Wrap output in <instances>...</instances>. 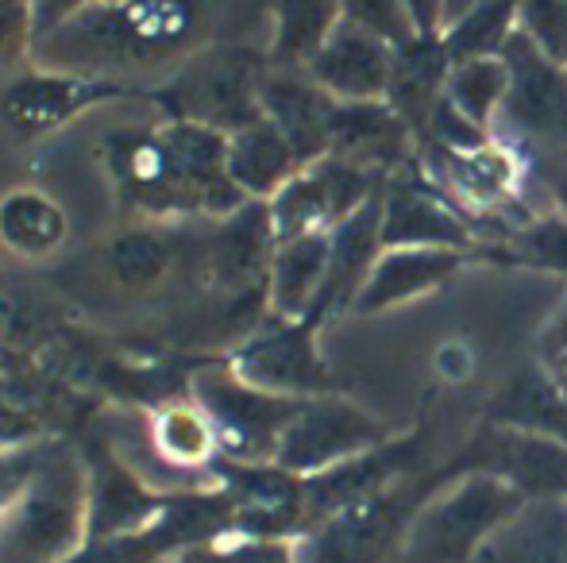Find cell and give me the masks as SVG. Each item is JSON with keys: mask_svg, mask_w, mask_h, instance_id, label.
Instances as JSON below:
<instances>
[{"mask_svg": "<svg viewBox=\"0 0 567 563\" xmlns=\"http://www.w3.org/2000/svg\"><path fill=\"white\" fill-rule=\"evenodd\" d=\"M236 0H101L35 43L31 66L113 77L178 70L213 43H231L228 20Z\"/></svg>", "mask_w": 567, "mask_h": 563, "instance_id": "6da1fadb", "label": "cell"}, {"mask_svg": "<svg viewBox=\"0 0 567 563\" xmlns=\"http://www.w3.org/2000/svg\"><path fill=\"white\" fill-rule=\"evenodd\" d=\"M120 209L140 225L225 220L247 205L228 178V136L189 121L124 124L97 147Z\"/></svg>", "mask_w": 567, "mask_h": 563, "instance_id": "7a4b0ae2", "label": "cell"}, {"mask_svg": "<svg viewBox=\"0 0 567 563\" xmlns=\"http://www.w3.org/2000/svg\"><path fill=\"white\" fill-rule=\"evenodd\" d=\"M90 541V479L82 448L47 444L35 475L0 518V563H66Z\"/></svg>", "mask_w": 567, "mask_h": 563, "instance_id": "3957f363", "label": "cell"}, {"mask_svg": "<svg viewBox=\"0 0 567 563\" xmlns=\"http://www.w3.org/2000/svg\"><path fill=\"white\" fill-rule=\"evenodd\" d=\"M267 74V51L231 39V43H213L197 51L178 70H171L155 90H143V97L163 108L166 121L205 124V128L231 136V132L262 121Z\"/></svg>", "mask_w": 567, "mask_h": 563, "instance_id": "277c9868", "label": "cell"}, {"mask_svg": "<svg viewBox=\"0 0 567 563\" xmlns=\"http://www.w3.org/2000/svg\"><path fill=\"white\" fill-rule=\"evenodd\" d=\"M525 505L529 502L494 475L452 471V479L413 518L394 563H475L483 544Z\"/></svg>", "mask_w": 567, "mask_h": 563, "instance_id": "5b68a950", "label": "cell"}, {"mask_svg": "<svg viewBox=\"0 0 567 563\" xmlns=\"http://www.w3.org/2000/svg\"><path fill=\"white\" fill-rule=\"evenodd\" d=\"M449 479H452L449 463L429 467L421 475L390 482L379 494L351 502L348 510L329 518L306 541L309 549L306 563H394L413 518L421 513V505Z\"/></svg>", "mask_w": 567, "mask_h": 563, "instance_id": "8992f818", "label": "cell"}, {"mask_svg": "<svg viewBox=\"0 0 567 563\" xmlns=\"http://www.w3.org/2000/svg\"><path fill=\"white\" fill-rule=\"evenodd\" d=\"M225 363L244 383L278 398L309 402L340 394L337 375L321 352V324L313 316H301V321L267 316L228 347Z\"/></svg>", "mask_w": 567, "mask_h": 563, "instance_id": "52a82bcc", "label": "cell"}, {"mask_svg": "<svg viewBox=\"0 0 567 563\" xmlns=\"http://www.w3.org/2000/svg\"><path fill=\"white\" fill-rule=\"evenodd\" d=\"M189 394L217 428L220 459H236V463H275L278 440L301 406L293 398H278L244 383L225 363V355L197 363Z\"/></svg>", "mask_w": 567, "mask_h": 563, "instance_id": "ba28073f", "label": "cell"}, {"mask_svg": "<svg viewBox=\"0 0 567 563\" xmlns=\"http://www.w3.org/2000/svg\"><path fill=\"white\" fill-rule=\"evenodd\" d=\"M382 186H386L382 174L363 170V166L348 163V158H337V155H324V158H317V163L301 166V170L267 201L278 243L298 240V236H313V232H332L351 212L363 209Z\"/></svg>", "mask_w": 567, "mask_h": 563, "instance_id": "9c48e42d", "label": "cell"}, {"mask_svg": "<svg viewBox=\"0 0 567 563\" xmlns=\"http://www.w3.org/2000/svg\"><path fill=\"white\" fill-rule=\"evenodd\" d=\"M390 436H398L394 425L367 414L363 406H355L343 394L309 398L301 402L298 414L286 425L275 451V463L301 475V479H309V475L329 471V467L343 463V459H355L363 451L379 448Z\"/></svg>", "mask_w": 567, "mask_h": 563, "instance_id": "30bf717a", "label": "cell"}, {"mask_svg": "<svg viewBox=\"0 0 567 563\" xmlns=\"http://www.w3.org/2000/svg\"><path fill=\"white\" fill-rule=\"evenodd\" d=\"M278 236L270 225L267 201H247L239 212L213 220L205 240V282L228 301V309H247L255 316H270L267 282L275 263Z\"/></svg>", "mask_w": 567, "mask_h": 563, "instance_id": "8fae6325", "label": "cell"}, {"mask_svg": "<svg viewBox=\"0 0 567 563\" xmlns=\"http://www.w3.org/2000/svg\"><path fill=\"white\" fill-rule=\"evenodd\" d=\"M502 59L509 66V93L494 136L509 128L517 139L533 143V150L567 155V66L545 59L522 28L509 35Z\"/></svg>", "mask_w": 567, "mask_h": 563, "instance_id": "7c38bea8", "label": "cell"}, {"mask_svg": "<svg viewBox=\"0 0 567 563\" xmlns=\"http://www.w3.org/2000/svg\"><path fill=\"white\" fill-rule=\"evenodd\" d=\"M132 93V85L113 77L66 74V70L23 66L0 90V121L16 139H47L74 124L82 113Z\"/></svg>", "mask_w": 567, "mask_h": 563, "instance_id": "4fadbf2b", "label": "cell"}, {"mask_svg": "<svg viewBox=\"0 0 567 563\" xmlns=\"http://www.w3.org/2000/svg\"><path fill=\"white\" fill-rule=\"evenodd\" d=\"M449 467L455 475H494L509 482L525 502H564L567 498V444L494 421H478L467 448L452 456Z\"/></svg>", "mask_w": 567, "mask_h": 563, "instance_id": "5bb4252c", "label": "cell"}, {"mask_svg": "<svg viewBox=\"0 0 567 563\" xmlns=\"http://www.w3.org/2000/svg\"><path fill=\"white\" fill-rule=\"evenodd\" d=\"M82 448L85 479H90V541L97 536H120L151 529L171 505L174 490L147 479L143 467H135L127 456H120L101 436H90Z\"/></svg>", "mask_w": 567, "mask_h": 563, "instance_id": "9a60e30c", "label": "cell"}, {"mask_svg": "<svg viewBox=\"0 0 567 563\" xmlns=\"http://www.w3.org/2000/svg\"><path fill=\"white\" fill-rule=\"evenodd\" d=\"M429 471V428L413 425L410 432L390 436L386 444L363 451L355 459H343V463L329 467L321 475H309L306 479V510L313 533L329 518H337L340 510H348L359 498H371L379 490H386L390 482L410 479V475Z\"/></svg>", "mask_w": 567, "mask_h": 563, "instance_id": "2e32d148", "label": "cell"}, {"mask_svg": "<svg viewBox=\"0 0 567 563\" xmlns=\"http://www.w3.org/2000/svg\"><path fill=\"white\" fill-rule=\"evenodd\" d=\"M390 248H444L475 256V232L429 186L417 155L382 186V251Z\"/></svg>", "mask_w": 567, "mask_h": 563, "instance_id": "e0dca14e", "label": "cell"}, {"mask_svg": "<svg viewBox=\"0 0 567 563\" xmlns=\"http://www.w3.org/2000/svg\"><path fill=\"white\" fill-rule=\"evenodd\" d=\"M306 74L340 105L386 101L390 74H394V46L363 23L340 20L337 31L317 51V59L306 66Z\"/></svg>", "mask_w": 567, "mask_h": 563, "instance_id": "ac0fdd59", "label": "cell"}, {"mask_svg": "<svg viewBox=\"0 0 567 563\" xmlns=\"http://www.w3.org/2000/svg\"><path fill=\"white\" fill-rule=\"evenodd\" d=\"M340 101L329 97L306 70H270L262 82V116L290 139L301 166L332 150V124Z\"/></svg>", "mask_w": 567, "mask_h": 563, "instance_id": "d6986e66", "label": "cell"}, {"mask_svg": "<svg viewBox=\"0 0 567 563\" xmlns=\"http://www.w3.org/2000/svg\"><path fill=\"white\" fill-rule=\"evenodd\" d=\"M475 256L467 251H444V248H390L374 259L363 290H359L351 313L355 316H379L398 305L425 298V293L449 285Z\"/></svg>", "mask_w": 567, "mask_h": 563, "instance_id": "ffe728a7", "label": "cell"}, {"mask_svg": "<svg viewBox=\"0 0 567 563\" xmlns=\"http://www.w3.org/2000/svg\"><path fill=\"white\" fill-rule=\"evenodd\" d=\"M147 444L158 456V463L178 471L182 487H209L213 467L220 459L217 428L205 417V409L194 402V394L158 402L147 414Z\"/></svg>", "mask_w": 567, "mask_h": 563, "instance_id": "44dd1931", "label": "cell"}, {"mask_svg": "<svg viewBox=\"0 0 567 563\" xmlns=\"http://www.w3.org/2000/svg\"><path fill=\"white\" fill-rule=\"evenodd\" d=\"M70 240V212L39 186H16L0 197V248L20 263H47Z\"/></svg>", "mask_w": 567, "mask_h": 563, "instance_id": "7402d4cb", "label": "cell"}, {"mask_svg": "<svg viewBox=\"0 0 567 563\" xmlns=\"http://www.w3.org/2000/svg\"><path fill=\"white\" fill-rule=\"evenodd\" d=\"M449 70L452 59L441 35H417L410 43L394 46V74H390L386 105L410 124L413 136L425 132L433 108L441 105Z\"/></svg>", "mask_w": 567, "mask_h": 563, "instance_id": "603a6c76", "label": "cell"}, {"mask_svg": "<svg viewBox=\"0 0 567 563\" xmlns=\"http://www.w3.org/2000/svg\"><path fill=\"white\" fill-rule=\"evenodd\" d=\"M329 259H332V232H313L278 243L275 263H270V282H267L270 316L301 321V316L313 313L317 298L324 290V279H329Z\"/></svg>", "mask_w": 567, "mask_h": 563, "instance_id": "cb8c5ba5", "label": "cell"}, {"mask_svg": "<svg viewBox=\"0 0 567 563\" xmlns=\"http://www.w3.org/2000/svg\"><path fill=\"white\" fill-rule=\"evenodd\" d=\"M301 170L290 139L262 116L228 136V178L247 201H270Z\"/></svg>", "mask_w": 567, "mask_h": 563, "instance_id": "d4e9b609", "label": "cell"}, {"mask_svg": "<svg viewBox=\"0 0 567 563\" xmlns=\"http://www.w3.org/2000/svg\"><path fill=\"white\" fill-rule=\"evenodd\" d=\"M483 421L567 444V394L540 367H525L491 394Z\"/></svg>", "mask_w": 567, "mask_h": 563, "instance_id": "484cf974", "label": "cell"}, {"mask_svg": "<svg viewBox=\"0 0 567 563\" xmlns=\"http://www.w3.org/2000/svg\"><path fill=\"white\" fill-rule=\"evenodd\" d=\"M270 70H306L343 20L340 0H267Z\"/></svg>", "mask_w": 567, "mask_h": 563, "instance_id": "4316f807", "label": "cell"}, {"mask_svg": "<svg viewBox=\"0 0 567 563\" xmlns=\"http://www.w3.org/2000/svg\"><path fill=\"white\" fill-rule=\"evenodd\" d=\"M101 263L116 290L151 293L178 267V243L166 225H132L101 248Z\"/></svg>", "mask_w": 567, "mask_h": 563, "instance_id": "83f0119b", "label": "cell"}, {"mask_svg": "<svg viewBox=\"0 0 567 563\" xmlns=\"http://www.w3.org/2000/svg\"><path fill=\"white\" fill-rule=\"evenodd\" d=\"M475 563H567V498L529 502L483 544Z\"/></svg>", "mask_w": 567, "mask_h": 563, "instance_id": "f1b7e54d", "label": "cell"}, {"mask_svg": "<svg viewBox=\"0 0 567 563\" xmlns=\"http://www.w3.org/2000/svg\"><path fill=\"white\" fill-rule=\"evenodd\" d=\"M59 336L62 329L51 301L39 298L31 285H20L8 274H0V347L23 355V359H35Z\"/></svg>", "mask_w": 567, "mask_h": 563, "instance_id": "f546056e", "label": "cell"}, {"mask_svg": "<svg viewBox=\"0 0 567 563\" xmlns=\"http://www.w3.org/2000/svg\"><path fill=\"white\" fill-rule=\"evenodd\" d=\"M506 93H509V66L502 54H494V59L455 62L449 70V82H444V97H449L471 124H478V128L491 132V136H494V128H498Z\"/></svg>", "mask_w": 567, "mask_h": 563, "instance_id": "4dcf8cb0", "label": "cell"}, {"mask_svg": "<svg viewBox=\"0 0 567 563\" xmlns=\"http://www.w3.org/2000/svg\"><path fill=\"white\" fill-rule=\"evenodd\" d=\"M475 256L514 267H533V271L567 274V217H560V212H537V217L525 220L509 236L475 248Z\"/></svg>", "mask_w": 567, "mask_h": 563, "instance_id": "1f68e13d", "label": "cell"}, {"mask_svg": "<svg viewBox=\"0 0 567 563\" xmlns=\"http://www.w3.org/2000/svg\"><path fill=\"white\" fill-rule=\"evenodd\" d=\"M517 8L522 0H475L441 35L452 66L471 59H494L506 51L509 35L517 31Z\"/></svg>", "mask_w": 567, "mask_h": 563, "instance_id": "d6a6232c", "label": "cell"}, {"mask_svg": "<svg viewBox=\"0 0 567 563\" xmlns=\"http://www.w3.org/2000/svg\"><path fill=\"white\" fill-rule=\"evenodd\" d=\"M171 563H306V541H267V536L225 533L178 552Z\"/></svg>", "mask_w": 567, "mask_h": 563, "instance_id": "836d02e7", "label": "cell"}, {"mask_svg": "<svg viewBox=\"0 0 567 563\" xmlns=\"http://www.w3.org/2000/svg\"><path fill=\"white\" fill-rule=\"evenodd\" d=\"M517 28L533 39L545 59L567 66V0H522Z\"/></svg>", "mask_w": 567, "mask_h": 563, "instance_id": "e575fe53", "label": "cell"}, {"mask_svg": "<svg viewBox=\"0 0 567 563\" xmlns=\"http://www.w3.org/2000/svg\"><path fill=\"white\" fill-rule=\"evenodd\" d=\"M35 39V0H0V70L31 66Z\"/></svg>", "mask_w": 567, "mask_h": 563, "instance_id": "d590c367", "label": "cell"}, {"mask_svg": "<svg viewBox=\"0 0 567 563\" xmlns=\"http://www.w3.org/2000/svg\"><path fill=\"white\" fill-rule=\"evenodd\" d=\"M47 448V444H43ZM43 448H28V451H0V518H4L8 505L20 498V490L28 487V479L35 475L39 456Z\"/></svg>", "mask_w": 567, "mask_h": 563, "instance_id": "8d00e7d4", "label": "cell"}, {"mask_svg": "<svg viewBox=\"0 0 567 563\" xmlns=\"http://www.w3.org/2000/svg\"><path fill=\"white\" fill-rule=\"evenodd\" d=\"M537 367L567 394V309H560V316L540 332Z\"/></svg>", "mask_w": 567, "mask_h": 563, "instance_id": "74e56055", "label": "cell"}, {"mask_svg": "<svg viewBox=\"0 0 567 563\" xmlns=\"http://www.w3.org/2000/svg\"><path fill=\"white\" fill-rule=\"evenodd\" d=\"M529 174L537 178V186L545 189L548 201H553V212L567 217V155H545V150H533Z\"/></svg>", "mask_w": 567, "mask_h": 563, "instance_id": "f35d334b", "label": "cell"}, {"mask_svg": "<svg viewBox=\"0 0 567 563\" xmlns=\"http://www.w3.org/2000/svg\"><path fill=\"white\" fill-rule=\"evenodd\" d=\"M90 4H101V0H35V28H39V39L47 35V31H54L59 23H66L74 12H82V8ZM35 39V43H39Z\"/></svg>", "mask_w": 567, "mask_h": 563, "instance_id": "ab89813d", "label": "cell"}, {"mask_svg": "<svg viewBox=\"0 0 567 563\" xmlns=\"http://www.w3.org/2000/svg\"><path fill=\"white\" fill-rule=\"evenodd\" d=\"M402 8L410 12L417 35H441V31H444L441 0H402Z\"/></svg>", "mask_w": 567, "mask_h": 563, "instance_id": "60d3db41", "label": "cell"}, {"mask_svg": "<svg viewBox=\"0 0 567 563\" xmlns=\"http://www.w3.org/2000/svg\"><path fill=\"white\" fill-rule=\"evenodd\" d=\"M471 4H475V0H441V12H444V31H449L452 23L460 20L463 12H467ZM444 31H441V35H444Z\"/></svg>", "mask_w": 567, "mask_h": 563, "instance_id": "b9f144b4", "label": "cell"}, {"mask_svg": "<svg viewBox=\"0 0 567 563\" xmlns=\"http://www.w3.org/2000/svg\"><path fill=\"white\" fill-rule=\"evenodd\" d=\"M0 375H4V347H0Z\"/></svg>", "mask_w": 567, "mask_h": 563, "instance_id": "7bdbcfd3", "label": "cell"}]
</instances>
